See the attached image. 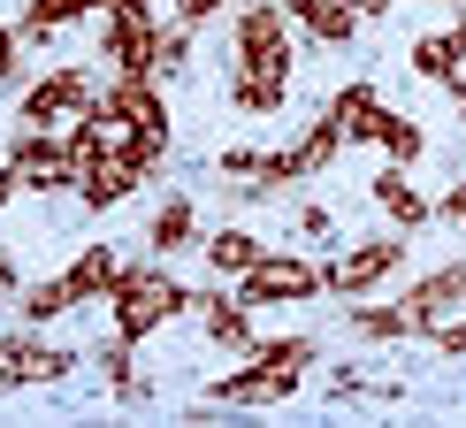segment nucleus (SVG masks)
I'll use <instances>...</instances> for the list:
<instances>
[{"label":"nucleus","mask_w":466,"mask_h":428,"mask_svg":"<svg viewBox=\"0 0 466 428\" xmlns=\"http://www.w3.org/2000/svg\"><path fill=\"white\" fill-rule=\"evenodd\" d=\"M290 92V24L283 0H252L238 15V69H229V107L238 115H276Z\"/></svg>","instance_id":"1"},{"label":"nucleus","mask_w":466,"mask_h":428,"mask_svg":"<svg viewBox=\"0 0 466 428\" xmlns=\"http://www.w3.org/2000/svg\"><path fill=\"white\" fill-rule=\"evenodd\" d=\"M115 337H153V329H168L177 314H191V306H199V290H184L177 276H161V268H123V276H115Z\"/></svg>","instance_id":"2"},{"label":"nucleus","mask_w":466,"mask_h":428,"mask_svg":"<svg viewBox=\"0 0 466 428\" xmlns=\"http://www.w3.org/2000/svg\"><path fill=\"white\" fill-rule=\"evenodd\" d=\"M405 260V238H367V245H352V252H337V260L321 268V290H337V299H367L390 268Z\"/></svg>","instance_id":"3"},{"label":"nucleus","mask_w":466,"mask_h":428,"mask_svg":"<svg viewBox=\"0 0 466 428\" xmlns=\"http://www.w3.org/2000/svg\"><path fill=\"white\" fill-rule=\"evenodd\" d=\"M8 168H15V184H31V191H62V184H76V153H69V138L31 130V123H24V138L8 146Z\"/></svg>","instance_id":"4"},{"label":"nucleus","mask_w":466,"mask_h":428,"mask_svg":"<svg viewBox=\"0 0 466 428\" xmlns=\"http://www.w3.org/2000/svg\"><path fill=\"white\" fill-rule=\"evenodd\" d=\"M299 375H306L299 360L260 352V344H252V367L222 375V382H215V398H222V405H268V398H290V391H299Z\"/></svg>","instance_id":"5"},{"label":"nucleus","mask_w":466,"mask_h":428,"mask_svg":"<svg viewBox=\"0 0 466 428\" xmlns=\"http://www.w3.org/2000/svg\"><path fill=\"white\" fill-rule=\"evenodd\" d=\"M314 290H321V268L290 260V252H268V260L245 276L238 299H245V306H299V299H314Z\"/></svg>","instance_id":"6"},{"label":"nucleus","mask_w":466,"mask_h":428,"mask_svg":"<svg viewBox=\"0 0 466 428\" xmlns=\"http://www.w3.org/2000/svg\"><path fill=\"white\" fill-rule=\"evenodd\" d=\"M85 107H100V92H92L76 69H54V76H38V85L24 92V107H15V115H24L31 130H54L62 115H85Z\"/></svg>","instance_id":"7"},{"label":"nucleus","mask_w":466,"mask_h":428,"mask_svg":"<svg viewBox=\"0 0 466 428\" xmlns=\"http://www.w3.org/2000/svg\"><path fill=\"white\" fill-rule=\"evenodd\" d=\"M100 46L115 54V69H146L153 76V54H161L153 8H107V38H100Z\"/></svg>","instance_id":"8"},{"label":"nucleus","mask_w":466,"mask_h":428,"mask_svg":"<svg viewBox=\"0 0 466 428\" xmlns=\"http://www.w3.org/2000/svg\"><path fill=\"white\" fill-rule=\"evenodd\" d=\"M107 115H123V123H168L161 115V85H153L146 69H115V85L100 92Z\"/></svg>","instance_id":"9"},{"label":"nucleus","mask_w":466,"mask_h":428,"mask_svg":"<svg viewBox=\"0 0 466 428\" xmlns=\"http://www.w3.org/2000/svg\"><path fill=\"white\" fill-rule=\"evenodd\" d=\"M191 314L207 321V337L222 344V352H252V306L245 299H222V290H199V306Z\"/></svg>","instance_id":"10"},{"label":"nucleus","mask_w":466,"mask_h":428,"mask_svg":"<svg viewBox=\"0 0 466 428\" xmlns=\"http://www.w3.org/2000/svg\"><path fill=\"white\" fill-rule=\"evenodd\" d=\"M76 360H85V352H62V344H31V337H15V352L0 360V367H8V382L24 391V382H62V375H76Z\"/></svg>","instance_id":"11"},{"label":"nucleus","mask_w":466,"mask_h":428,"mask_svg":"<svg viewBox=\"0 0 466 428\" xmlns=\"http://www.w3.org/2000/svg\"><path fill=\"white\" fill-rule=\"evenodd\" d=\"M329 115H337V123H344V138H367V146H375L382 138V123H390V107H382V92L375 85H344L337 92V100H329Z\"/></svg>","instance_id":"12"},{"label":"nucleus","mask_w":466,"mask_h":428,"mask_svg":"<svg viewBox=\"0 0 466 428\" xmlns=\"http://www.w3.org/2000/svg\"><path fill=\"white\" fill-rule=\"evenodd\" d=\"M459 306H466V260L436 268L429 283H413V314H420V329H429V321H451Z\"/></svg>","instance_id":"13"},{"label":"nucleus","mask_w":466,"mask_h":428,"mask_svg":"<svg viewBox=\"0 0 466 428\" xmlns=\"http://www.w3.org/2000/svg\"><path fill=\"white\" fill-rule=\"evenodd\" d=\"M283 15H299V24L314 31L321 46H344V38L360 31V15H352V0H283Z\"/></svg>","instance_id":"14"},{"label":"nucleus","mask_w":466,"mask_h":428,"mask_svg":"<svg viewBox=\"0 0 466 428\" xmlns=\"http://www.w3.org/2000/svg\"><path fill=\"white\" fill-rule=\"evenodd\" d=\"M260 260H268V238H252V229H215L207 238V268L215 276H252Z\"/></svg>","instance_id":"15"},{"label":"nucleus","mask_w":466,"mask_h":428,"mask_svg":"<svg viewBox=\"0 0 466 428\" xmlns=\"http://www.w3.org/2000/svg\"><path fill=\"white\" fill-rule=\"evenodd\" d=\"M92 8H107V0H24V24L15 31H24V46H46L62 24H76V15H92Z\"/></svg>","instance_id":"16"},{"label":"nucleus","mask_w":466,"mask_h":428,"mask_svg":"<svg viewBox=\"0 0 466 428\" xmlns=\"http://www.w3.org/2000/svg\"><path fill=\"white\" fill-rule=\"evenodd\" d=\"M344 146H352V138H344V123H337V115L321 107V115H314V130H306V138L290 146V161H299V177H321V168L337 161Z\"/></svg>","instance_id":"17"},{"label":"nucleus","mask_w":466,"mask_h":428,"mask_svg":"<svg viewBox=\"0 0 466 428\" xmlns=\"http://www.w3.org/2000/svg\"><path fill=\"white\" fill-rule=\"evenodd\" d=\"M352 337H367V344L420 337V314H413V299H405V306H352Z\"/></svg>","instance_id":"18"},{"label":"nucleus","mask_w":466,"mask_h":428,"mask_svg":"<svg viewBox=\"0 0 466 428\" xmlns=\"http://www.w3.org/2000/svg\"><path fill=\"white\" fill-rule=\"evenodd\" d=\"M138 184H146V177H138V168L123 161V153L76 177V191H85V207H92V214H100V207H115V199H130V191H138Z\"/></svg>","instance_id":"19"},{"label":"nucleus","mask_w":466,"mask_h":428,"mask_svg":"<svg viewBox=\"0 0 466 428\" xmlns=\"http://www.w3.org/2000/svg\"><path fill=\"white\" fill-rule=\"evenodd\" d=\"M146 245H153V252H184V245H199V207H191V199H161V214L146 222Z\"/></svg>","instance_id":"20"},{"label":"nucleus","mask_w":466,"mask_h":428,"mask_svg":"<svg viewBox=\"0 0 466 428\" xmlns=\"http://www.w3.org/2000/svg\"><path fill=\"white\" fill-rule=\"evenodd\" d=\"M413 69L429 76V85H459V69H466V46H459V31H429L413 46Z\"/></svg>","instance_id":"21"},{"label":"nucleus","mask_w":466,"mask_h":428,"mask_svg":"<svg viewBox=\"0 0 466 428\" xmlns=\"http://www.w3.org/2000/svg\"><path fill=\"white\" fill-rule=\"evenodd\" d=\"M375 207H382V214H390V222H398V229H420V222H429V214H436V207H429V199H420V191H413V184H405V177H398V168H382V177H375Z\"/></svg>","instance_id":"22"},{"label":"nucleus","mask_w":466,"mask_h":428,"mask_svg":"<svg viewBox=\"0 0 466 428\" xmlns=\"http://www.w3.org/2000/svg\"><path fill=\"white\" fill-rule=\"evenodd\" d=\"M115 276H123V260H115L107 245H92V252H76V260H69V276H62V283L76 290V299H107Z\"/></svg>","instance_id":"23"},{"label":"nucleus","mask_w":466,"mask_h":428,"mask_svg":"<svg viewBox=\"0 0 466 428\" xmlns=\"http://www.w3.org/2000/svg\"><path fill=\"white\" fill-rule=\"evenodd\" d=\"M69 306H76V290H69L62 276H54V283H24V290H15V314H24V321H54V314H69Z\"/></svg>","instance_id":"24"},{"label":"nucleus","mask_w":466,"mask_h":428,"mask_svg":"<svg viewBox=\"0 0 466 428\" xmlns=\"http://www.w3.org/2000/svg\"><path fill=\"white\" fill-rule=\"evenodd\" d=\"M161 146H168V123H130V138H123V161L138 168V177H153V161H161Z\"/></svg>","instance_id":"25"},{"label":"nucleus","mask_w":466,"mask_h":428,"mask_svg":"<svg viewBox=\"0 0 466 428\" xmlns=\"http://www.w3.org/2000/svg\"><path fill=\"white\" fill-rule=\"evenodd\" d=\"M382 153H390V161L405 168V161H420V123H413V115H398L390 107V123H382V138H375Z\"/></svg>","instance_id":"26"},{"label":"nucleus","mask_w":466,"mask_h":428,"mask_svg":"<svg viewBox=\"0 0 466 428\" xmlns=\"http://www.w3.org/2000/svg\"><path fill=\"white\" fill-rule=\"evenodd\" d=\"M184 62H191V24L161 31V54H153V76H184Z\"/></svg>","instance_id":"27"},{"label":"nucleus","mask_w":466,"mask_h":428,"mask_svg":"<svg viewBox=\"0 0 466 428\" xmlns=\"http://www.w3.org/2000/svg\"><path fill=\"white\" fill-rule=\"evenodd\" d=\"M429 337L443 344V352H466V314L459 321H429Z\"/></svg>","instance_id":"28"},{"label":"nucleus","mask_w":466,"mask_h":428,"mask_svg":"<svg viewBox=\"0 0 466 428\" xmlns=\"http://www.w3.org/2000/svg\"><path fill=\"white\" fill-rule=\"evenodd\" d=\"M15 62H24V31H0V85L15 76Z\"/></svg>","instance_id":"29"},{"label":"nucleus","mask_w":466,"mask_h":428,"mask_svg":"<svg viewBox=\"0 0 466 428\" xmlns=\"http://www.w3.org/2000/svg\"><path fill=\"white\" fill-rule=\"evenodd\" d=\"M436 214H443V222H459V229H466V184H451V191H443V207H436Z\"/></svg>","instance_id":"30"},{"label":"nucleus","mask_w":466,"mask_h":428,"mask_svg":"<svg viewBox=\"0 0 466 428\" xmlns=\"http://www.w3.org/2000/svg\"><path fill=\"white\" fill-rule=\"evenodd\" d=\"M215 8H222V0H177V24H207Z\"/></svg>","instance_id":"31"},{"label":"nucleus","mask_w":466,"mask_h":428,"mask_svg":"<svg viewBox=\"0 0 466 428\" xmlns=\"http://www.w3.org/2000/svg\"><path fill=\"white\" fill-rule=\"evenodd\" d=\"M8 199H15V168H0V214H8Z\"/></svg>","instance_id":"32"},{"label":"nucleus","mask_w":466,"mask_h":428,"mask_svg":"<svg viewBox=\"0 0 466 428\" xmlns=\"http://www.w3.org/2000/svg\"><path fill=\"white\" fill-rule=\"evenodd\" d=\"M0 290H24V283H15V260H8V252H0Z\"/></svg>","instance_id":"33"},{"label":"nucleus","mask_w":466,"mask_h":428,"mask_svg":"<svg viewBox=\"0 0 466 428\" xmlns=\"http://www.w3.org/2000/svg\"><path fill=\"white\" fill-rule=\"evenodd\" d=\"M382 8H390V0H352V15H360V24H367V15H382Z\"/></svg>","instance_id":"34"},{"label":"nucleus","mask_w":466,"mask_h":428,"mask_svg":"<svg viewBox=\"0 0 466 428\" xmlns=\"http://www.w3.org/2000/svg\"><path fill=\"white\" fill-rule=\"evenodd\" d=\"M451 100H459V115H466V76H459V85H451Z\"/></svg>","instance_id":"35"},{"label":"nucleus","mask_w":466,"mask_h":428,"mask_svg":"<svg viewBox=\"0 0 466 428\" xmlns=\"http://www.w3.org/2000/svg\"><path fill=\"white\" fill-rule=\"evenodd\" d=\"M459 46H466V0H459Z\"/></svg>","instance_id":"36"}]
</instances>
